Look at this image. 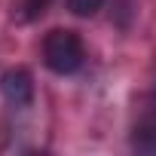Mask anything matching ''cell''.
Instances as JSON below:
<instances>
[{"label":"cell","mask_w":156,"mask_h":156,"mask_svg":"<svg viewBox=\"0 0 156 156\" xmlns=\"http://www.w3.org/2000/svg\"><path fill=\"white\" fill-rule=\"evenodd\" d=\"M86 61V46L80 40L76 31H67V28H55L46 34L43 40V64L58 73V76H67V73H76Z\"/></svg>","instance_id":"1"},{"label":"cell","mask_w":156,"mask_h":156,"mask_svg":"<svg viewBox=\"0 0 156 156\" xmlns=\"http://www.w3.org/2000/svg\"><path fill=\"white\" fill-rule=\"evenodd\" d=\"M0 95L12 107H28L34 101V80L25 67H9L0 76Z\"/></svg>","instance_id":"2"},{"label":"cell","mask_w":156,"mask_h":156,"mask_svg":"<svg viewBox=\"0 0 156 156\" xmlns=\"http://www.w3.org/2000/svg\"><path fill=\"white\" fill-rule=\"evenodd\" d=\"M46 9H49V0H16L12 19H19V22H34V19H40Z\"/></svg>","instance_id":"3"},{"label":"cell","mask_w":156,"mask_h":156,"mask_svg":"<svg viewBox=\"0 0 156 156\" xmlns=\"http://www.w3.org/2000/svg\"><path fill=\"white\" fill-rule=\"evenodd\" d=\"M135 150H144V153H156V122H147L141 129H135V138H132Z\"/></svg>","instance_id":"4"},{"label":"cell","mask_w":156,"mask_h":156,"mask_svg":"<svg viewBox=\"0 0 156 156\" xmlns=\"http://www.w3.org/2000/svg\"><path fill=\"white\" fill-rule=\"evenodd\" d=\"M101 6H104V0H67V9L80 19H92Z\"/></svg>","instance_id":"5"}]
</instances>
